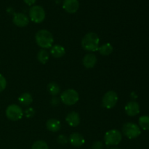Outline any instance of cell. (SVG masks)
I'll use <instances>...</instances> for the list:
<instances>
[{
    "mask_svg": "<svg viewBox=\"0 0 149 149\" xmlns=\"http://www.w3.org/2000/svg\"><path fill=\"white\" fill-rule=\"evenodd\" d=\"M7 87V80L2 74H0V93L4 91Z\"/></svg>",
    "mask_w": 149,
    "mask_h": 149,
    "instance_id": "23",
    "label": "cell"
},
{
    "mask_svg": "<svg viewBox=\"0 0 149 149\" xmlns=\"http://www.w3.org/2000/svg\"><path fill=\"white\" fill-rule=\"evenodd\" d=\"M65 121L69 126L73 127H77L80 124V116L77 112H70L66 116Z\"/></svg>",
    "mask_w": 149,
    "mask_h": 149,
    "instance_id": "14",
    "label": "cell"
},
{
    "mask_svg": "<svg viewBox=\"0 0 149 149\" xmlns=\"http://www.w3.org/2000/svg\"><path fill=\"white\" fill-rule=\"evenodd\" d=\"M35 40L40 47L45 49L52 47L54 38L51 32L45 29H42L36 32L35 35Z\"/></svg>",
    "mask_w": 149,
    "mask_h": 149,
    "instance_id": "2",
    "label": "cell"
},
{
    "mask_svg": "<svg viewBox=\"0 0 149 149\" xmlns=\"http://www.w3.org/2000/svg\"><path fill=\"white\" fill-rule=\"evenodd\" d=\"M79 100V95L77 90L74 89H68L62 93L61 100L66 106H73Z\"/></svg>",
    "mask_w": 149,
    "mask_h": 149,
    "instance_id": "4",
    "label": "cell"
},
{
    "mask_svg": "<svg viewBox=\"0 0 149 149\" xmlns=\"http://www.w3.org/2000/svg\"><path fill=\"white\" fill-rule=\"evenodd\" d=\"M125 112L130 116H135L140 113V106L136 101H130L125 106Z\"/></svg>",
    "mask_w": 149,
    "mask_h": 149,
    "instance_id": "12",
    "label": "cell"
},
{
    "mask_svg": "<svg viewBox=\"0 0 149 149\" xmlns=\"http://www.w3.org/2000/svg\"><path fill=\"white\" fill-rule=\"evenodd\" d=\"M60 103V100L58 98V97H53V98L51 100V104L52 106H58Z\"/></svg>",
    "mask_w": 149,
    "mask_h": 149,
    "instance_id": "27",
    "label": "cell"
},
{
    "mask_svg": "<svg viewBox=\"0 0 149 149\" xmlns=\"http://www.w3.org/2000/svg\"><path fill=\"white\" fill-rule=\"evenodd\" d=\"M25 114L27 118H31L34 116L35 111L33 108H29L25 111Z\"/></svg>",
    "mask_w": 149,
    "mask_h": 149,
    "instance_id": "25",
    "label": "cell"
},
{
    "mask_svg": "<svg viewBox=\"0 0 149 149\" xmlns=\"http://www.w3.org/2000/svg\"><path fill=\"white\" fill-rule=\"evenodd\" d=\"M13 22L17 27H26L29 23V19L24 13H15L13 17Z\"/></svg>",
    "mask_w": 149,
    "mask_h": 149,
    "instance_id": "10",
    "label": "cell"
},
{
    "mask_svg": "<svg viewBox=\"0 0 149 149\" xmlns=\"http://www.w3.org/2000/svg\"><path fill=\"white\" fill-rule=\"evenodd\" d=\"M50 54L53 58H60L64 56L65 54V49L63 46L59 45H55L52 46L50 49Z\"/></svg>",
    "mask_w": 149,
    "mask_h": 149,
    "instance_id": "16",
    "label": "cell"
},
{
    "mask_svg": "<svg viewBox=\"0 0 149 149\" xmlns=\"http://www.w3.org/2000/svg\"><path fill=\"white\" fill-rule=\"evenodd\" d=\"M103 143L101 141H95L92 146L91 149H103Z\"/></svg>",
    "mask_w": 149,
    "mask_h": 149,
    "instance_id": "26",
    "label": "cell"
},
{
    "mask_svg": "<svg viewBox=\"0 0 149 149\" xmlns=\"http://www.w3.org/2000/svg\"><path fill=\"white\" fill-rule=\"evenodd\" d=\"M63 8L68 13H75L79 8V2L78 0H63Z\"/></svg>",
    "mask_w": 149,
    "mask_h": 149,
    "instance_id": "9",
    "label": "cell"
},
{
    "mask_svg": "<svg viewBox=\"0 0 149 149\" xmlns=\"http://www.w3.org/2000/svg\"><path fill=\"white\" fill-rule=\"evenodd\" d=\"M23 1H24V2L26 3V4H28V5L29 6H31L36 2V0H23Z\"/></svg>",
    "mask_w": 149,
    "mask_h": 149,
    "instance_id": "28",
    "label": "cell"
},
{
    "mask_svg": "<svg viewBox=\"0 0 149 149\" xmlns=\"http://www.w3.org/2000/svg\"><path fill=\"white\" fill-rule=\"evenodd\" d=\"M140 127L142 128L144 130H149V116L144 115L141 116L138 119Z\"/></svg>",
    "mask_w": 149,
    "mask_h": 149,
    "instance_id": "21",
    "label": "cell"
},
{
    "mask_svg": "<svg viewBox=\"0 0 149 149\" xmlns=\"http://www.w3.org/2000/svg\"><path fill=\"white\" fill-rule=\"evenodd\" d=\"M100 38L97 33L94 32H89L84 35L81 39V47L83 49L88 52H95L98 50Z\"/></svg>",
    "mask_w": 149,
    "mask_h": 149,
    "instance_id": "1",
    "label": "cell"
},
{
    "mask_svg": "<svg viewBox=\"0 0 149 149\" xmlns=\"http://www.w3.org/2000/svg\"><path fill=\"white\" fill-rule=\"evenodd\" d=\"M110 149H121V148H117V147H113V148H110Z\"/></svg>",
    "mask_w": 149,
    "mask_h": 149,
    "instance_id": "29",
    "label": "cell"
},
{
    "mask_svg": "<svg viewBox=\"0 0 149 149\" xmlns=\"http://www.w3.org/2000/svg\"><path fill=\"white\" fill-rule=\"evenodd\" d=\"M122 132L129 139H135L141 134V128L136 124L127 122L122 127Z\"/></svg>",
    "mask_w": 149,
    "mask_h": 149,
    "instance_id": "5",
    "label": "cell"
},
{
    "mask_svg": "<svg viewBox=\"0 0 149 149\" xmlns=\"http://www.w3.org/2000/svg\"><path fill=\"white\" fill-rule=\"evenodd\" d=\"M29 17L33 23H41L45 20L46 13L43 7L39 5H34L32 6L29 10Z\"/></svg>",
    "mask_w": 149,
    "mask_h": 149,
    "instance_id": "6",
    "label": "cell"
},
{
    "mask_svg": "<svg viewBox=\"0 0 149 149\" xmlns=\"http://www.w3.org/2000/svg\"><path fill=\"white\" fill-rule=\"evenodd\" d=\"M46 127L52 132H57L61 130V123L58 119H49L46 122Z\"/></svg>",
    "mask_w": 149,
    "mask_h": 149,
    "instance_id": "15",
    "label": "cell"
},
{
    "mask_svg": "<svg viewBox=\"0 0 149 149\" xmlns=\"http://www.w3.org/2000/svg\"><path fill=\"white\" fill-rule=\"evenodd\" d=\"M47 91L52 96H56L61 93V87L59 84L55 82H50L47 85Z\"/></svg>",
    "mask_w": 149,
    "mask_h": 149,
    "instance_id": "20",
    "label": "cell"
},
{
    "mask_svg": "<svg viewBox=\"0 0 149 149\" xmlns=\"http://www.w3.org/2000/svg\"><path fill=\"white\" fill-rule=\"evenodd\" d=\"M57 141H58V143L59 144L64 146L65 145V144L68 143V138L64 135H60L58 137V138H57Z\"/></svg>",
    "mask_w": 149,
    "mask_h": 149,
    "instance_id": "24",
    "label": "cell"
},
{
    "mask_svg": "<svg viewBox=\"0 0 149 149\" xmlns=\"http://www.w3.org/2000/svg\"><path fill=\"white\" fill-rule=\"evenodd\" d=\"M31 149H49V147L45 141H37L33 143Z\"/></svg>",
    "mask_w": 149,
    "mask_h": 149,
    "instance_id": "22",
    "label": "cell"
},
{
    "mask_svg": "<svg viewBox=\"0 0 149 149\" xmlns=\"http://www.w3.org/2000/svg\"><path fill=\"white\" fill-rule=\"evenodd\" d=\"M113 50V48L112 45L110 43H106L104 45H101L99 47L98 51L100 52V55H103V56H107V55H111Z\"/></svg>",
    "mask_w": 149,
    "mask_h": 149,
    "instance_id": "18",
    "label": "cell"
},
{
    "mask_svg": "<svg viewBox=\"0 0 149 149\" xmlns=\"http://www.w3.org/2000/svg\"><path fill=\"white\" fill-rule=\"evenodd\" d=\"M97 57L93 53H88L83 58L82 63L86 68H93L97 63Z\"/></svg>",
    "mask_w": 149,
    "mask_h": 149,
    "instance_id": "13",
    "label": "cell"
},
{
    "mask_svg": "<svg viewBox=\"0 0 149 149\" xmlns=\"http://www.w3.org/2000/svg\"><path fill=\"white\" fill-rule=\"evenodd\" d=\"M68 141L74 147H81L85 143V139L83 135L78 132L71 134L68 138Z\"/></svg>",
    "mask_w": 149,
    "mask_h": 149,
    "instance_id": "11",
    "label": "cell"
},
{
    "mask_svg": "<svg viewBox=\"0 0 149 149\" xmlns=\"http://www.w3.org/2000/svg\"><path fill=\"white\" fill-rule=\"evenodd\" d=\"M49 52L45 49H42L39 51L37 54V60L40 63L46 64L47 61H49Z\"/></svg>",
    "mask_w": 149,
    "mask_h": 149,
    "instance_id": "19",
    "label": "cell"
},
{
    "mask_svg": "<svg viewBox=\"0 0 149 149\" xmlns=\"http://www.w3.org/2000/svg\"><path fill=\"white\" fill-rule=\"evenodd\" d=\"M18 101L22 106H29L33 102V97L29 93H24L18 97Z\"/></svg>",
    "mask_w": 149,
    "mask_h": 149,
    "instance_id": "17",
    "label": "cell"
},
{
    "mask_svg": "<svg viewBox=\"0 0 149 149\" xmlns=\"http://www.w3.org/2000/svg\"><path fill=\"white\" fill-rule=\"evenodd\" d=\"M118 98H119L118 95L116 92L112 91V90L108 91L107 93H105L102 98L103 106L107 109H113L117 103Z\"/></svg>",
    "mask_w": 149,
    "mask_h": 149,
    "instance_id": "8",
    "label": "cell"
},
{
    "mask_svg": "<svg viewBox=\"0 0 149 149\" xmlns=\"http://www.w3.org/2000/svg\"><path fill=\"white\" fill-rule=\"evenodd\" d=\"M122 140V133L117 130H110L104 135V142L108 146H116L120 143Z\"/></svg>",
    "mask_w": 149,
    "mask_h": 149,
    "instance_id": "3",
    "label": "cell"
},
{
    "mask_svg": "<svg viewBox=\"0 0 149 149\" xmlns=\"http://www.w3.org/2000/svg\"><path fill=\"white\" fill-rule=\"evenodd\" d=\"M5 113L7 119L13 122L20 120L23 116V111L22 109L16 104L10 105L6 109Z\"/></svg>",
    "mask_w": 149,
    "mask_h": 149,
    "instance_id": "7",
    "label": "cell"
}]
</instances>
